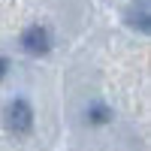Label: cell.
<instances>
[{
  "mask_svg": "<svg viewBox=\"0 0 151 151\" xmlns=\"http://www.w3.org/2000/svg\"><path fill=\"white\" fill-rule=\"evenodd\" d=\"M30 124H33V112H30V106L24 103V100H12L9 109H6V127L15 130V133H27Z\"/></svg>",
  "mask_w": 151,
  "mask_h": 151,
  "instance_id": "1",
  "label": "cell"
},
{
  "mask_svg": "<svg viewBox=\"0 0 151 151\" xmlns=\"http://www.w3.org/2000/svg\"><path fill=\"white\" fill-rule=\"evenodd\" d=\"M21 45L27 48L30 55H48V48H52V33L45 27H27L21 36Z\"/></svg>",
  "mask_w": 151,
  "mask_h": 151,
  "instance_id": "2",
  "label": "cell"
},
{
  "mask_svg": "<svg viewBox=\"0 0 151 151\" xmlns=\"http://www.w3.org/2000/svg\"><path fill=\"white\" fill-rule=\"evenodd\" d=\"M112 115H109V109L106 106H94L91 112H88V121H94V124H106Z\"/></svg>",
  "mask_w": 151,
  "mask_h": 151,
  "instance_id": "3",
  "label": "cell"
},
{
  "mask_svg": "<svg viewBox=\"0 0 151 151\" xmlns=\"http://www.w3.org/2000/svg\"><path fill=\"white\" fill-rule=\"evenodd\" d=\"M6 70H9V64H6L3 58H0V79H3V76H6Z\"/></svg>",
  "mask_w": 151,
  "mask_h": 151,
  "instance_id": "4",
  "label": "cell"
}]
</instances>
